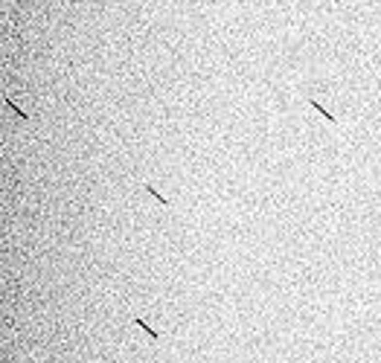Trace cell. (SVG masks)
Returning <instances> with one entry per match:
<instances>
[{
	"instance_id": "2",
	"label": "cell",
	"mask_w": 381,
	"mask_h": 363,
	"mask_svg": "<svg viewBox=\"0 0 381 363\" xmlns=\"http://www.w3.org/2000/svg\"><path fill=\"white\" fill-rule=\"evenodd\" d=\"M134 326H140V329H143V331H146V334H149L151 340H160V334H157V331H154V329H151V326H149L146 320H140V317H134Z\"/></svg>"
},
{
	"instance_id": "1",
	"label": "cell",
	"mask_w": 381,
	"mask_h": 363,
	"mask_svg": "<svg viewBox=\"0 0 381 363\" xmlns=\"http://www.w3.org/2000/svg\"><path fill=\"white\" fill-rule=\"evenodd\" d=\"M309 108H315L317 113H323V116H326V122H332V125L338 122V119H335V113H329V110H326V108H323V105H320L317 99H309Z\"/></svg>"
},
{
	"instance_id": "4",
	"label": "cell",
	"mask_w": 381,
	"mask_h": 363,
	"mask_svg": "<svg viewBox=\"0 0 381 363\" xmlns=\"http://www.w3.org/2000/svg\"><path fill=\"white\" fill-rule=\"evenodd\" d=\"M143 189H146V192H149V195H151V198H154V201H160V204H163V206H169V201H166V198H163V195H160V192H157V189H154V186H149V183H146V186H143Z\"/></svg>"
},
{
	"instance_id": "3",
	"label": "cell",
	"mask_w": 381,
	"mask_h": 363,
	"mask_svg": "<svg viewBox=\"0 0 381 363\" xmlns=\"http://www.w3.org/2000/svg\"><path fill=\"white\" fill-rule=\"evenodd\" d=\"M3 99H6V105H9V108H12V110H15V116H20V119H23V122H29V113H26V110H23V108H17V105H15V102H12V96H3Z\"/></svg>"
}]
</instances>
